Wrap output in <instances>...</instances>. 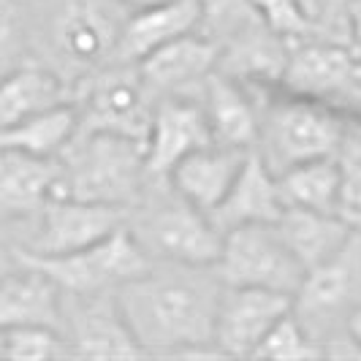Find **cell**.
<instances>
[{
  "label": "cell",
  "instance_id": "obj_23",
  "mask_svg": "<svg viewBox=\"0 0 361 361\" xmlns=\"http://www.w3.org/2000/svg\"><path fill=\"white\" fill-rule=\"evenodd\" d=\"M277 228L307 271L340 253L345 242L356 231V226H350L340 212H318L296 207H286V212L277 220Z\"/></svg>",
  "mask_w": 361,
  "mask_h": 361
},
{
  "label": "cell",
  "instance_id": "obj_26",
  "mask_svg": "<svg viewBox=\"0 0 361 361\" xmlns=\"http://www.w3.org/2000/svg\"><path fill=\"white\" fill-rule=\"evenodd\" d=\"M73 356L66 331L49 326H0V359L52 361Z\"/></svg>",
  "mask_w": 361,
  "mask_h": 361
},
{
  "label": "cell",
  "instance_id": "obj_11",
  "mask_svg": "<svg viewBox=\"0 0 361 361\" xmlns=\"http://www.w3.org/2000/svg\"><path fill=\"white\" fill-rule=\"evenodd\" d=\"M296 299L267 288L226 286L215 321V345L220 356H255L261 343L288 312Z\"/></svg>",
  "mask_w": 361,
  "mask_h": 361
},
{
  "label": "cell",
  "instance_id": "obj_7",
  "mask_svg": "<svg viewBox=\"0 0 361 361\" xmlns=\"http://www.w3.org/2000/svg\"><path fill=\"white\" fill-rule=\"evenodd\" d=\"M19 261H27L47 271L68 296H90V293H109L126 286L128 280L139 277L152 267V258L136 242V236L128 231V226L117 228L106 239L95 242L90 247L73 250L54 258H36V255L11 253Z\"/></svg>",
  "mask_w": 361,
  "mask_h": 361
},
{
  "label": "cell",
  "instance_id": "obj_29",
  "mask_svg": "<svg viewBox=\"0 0 361 361\" xmlns=\"http://www.w3.org/2000/svg\"><path fill=\"white\" fill-rule=\"evenodd\" d=\"M340 171H343V193H340V215L361 228V126L350 120L340 152Z\"/></svg>",
  "mask_w": 361,
  "mask_h": 361
},
{
  "label": "cell",
  "instance_id": "obj_6",
  "mask_svg": "<svg viewBox=\"0 0 361 361\" xmlns=\"http://www.w3.org/2000/svg\"><path fill=\"white\" fill-rule=\"evenodd\" d=\"M6 250L36 258H54L106 239L126 226V209L92 204L57 193L36 212L3 220Z\"/></svg>",
  "mask_w": 361,
  "mask_h": 361
},
{
  "label": "cell",
  "instance_id": "obj_1",
  "mask_svg": "<svg viewBox=\"0 0 361 361\" xmlns=\"http://www.w3.org/2000/svg\"><path fill=\"white\" fill-rule=\"evenodd\" d=\"M223 288L215 267L152 261L117 288V302L145 356H220L215 321Z\"/></svg>",
  "mask_w": 361,
  "mask_h": 361
},
{
  "label": "cell",
  "instance_id": "obj_13",
  "mask_svg": "<svg viewBox=\"0 0 361 361\" xmlns=\"http://www.w3.org/2000/svg\"><path fill=\"white\" fill-rule=\"evenodd\" d=\"M66 334L73 356L90 359H133L145 356L117 302V290L68 296L66 293Z\"/></svg>",
  "mask_w": 361,
  "mask_h": 361
},
{
  "label": "cell",
  "instance_id": "obj_36",
  "mask_svg": "<svg viewBox=\"0 0 361 361\" xmlns=\"http://www.w3.org/2000/svg\"><path fill=\"white\" fill-rule=\"evenodd\" d=\"M302 3H305V8L310 11V17L315 19V0H302Z\"/></svg>",
  "mask_w": 361,
  "mask_h": 361
},
{
  "label": "cell",
  "instance_id": "obj_30",
  "mask_svg": "<svg viewBox=\"0 0 361 361\" xmlns=\"http://www.w3.org/2000/svg\"><path fill=\"white\" fill-rule=\"evenodd\" d=\"M255 6L264 14V19L269 22V27H274L288 41L318 33V25L310 17V11L305 8L302 0H255Z\"/></svg>",
  "mask_w": 361,
  "mask_h": 361
},
{
  "label": "cell",
  "instance_id": "obj_35",
  "mask_svg": "<svg viewBox=\"0 0 361 361\" xmlns=\"http://www.w3.org/2000/svg\"><path fill=\"white\" fill-rule=\"evenodd\" d=\"M348 329H350V334L356 337L361 343V310H356L353 315H350V321H348Z\"/></svg>",
  "mask_w": 361,
  "mask_h": 361
},
{
  "label": "cell",
  "instance_id": "obj_15",
  "mask_svg": "<svg viewBox=\"0 0 361 361\" xmlns=\"http://www.w3.org/2000/svg\"><path fill=\"white\" fill-rule=\"evenodd\" d=\"M136 66L155 101L166 95L199 98L207 79L220 68V47L196 30L147 54Z\"/></svg>",
  "mask_w": 361,
  "mask_h": 361
},
{
  "label": "cell",
  "instance_id": "obj_2",
  "mask_svg": "<svg viewBox=\"0 0 361 361\" xmlns=\"http://www.w3.org/2000/svg\"><path fill=\"white\" fill-rule=\"evenodd\" d=\"M253 95L261 109L255 152L274 174L340 152L350 126V117L343 109L286 87H264L253 90Z\"/></svg>",
  "mask_w": 361,
  "mask_h": 361
},
{
  "label": "cell",
  "instance_id": "obj_16",
  "mask_svg": "<svg viewBox=\"0 0 361 361\" xmlns=\"http://www.w3.org/2000/svg\"><path fill=\"white\" fill-rule=\"evenodd\" d=\"M0 326H49L66 331V290L47 271L6 253Z\"/></svg>",
  "mask_w": 361,
  "mask_h": 361
},
{
  "label": "cell",
  "instance_id": "obj_21",
  "mask_svg": "<svg viewBox=\"0 0 361 361\" xmlns=\"http://www.w3.org/2000/svg\"><path fill=\"white\" fill-rule=\"evenodd\" d=\"M76 101V85L68 82L52 66L38 60L22 63L11 71H3L0 85V128L14 126L33 114L66 106Z\"/></svg>",
  "mask_w": 361,
  "mask_h": 361
},
{
  "label": "cell",
  "instance_id": "obj_27",
  "mask_svg": "<svg viewBox=\"0 0 361 361\" xmlns=\"http://www.w3.org/2000/svg\"><path fill=\"white\" fill-rule=\"evenodd\" d=\"M269 25L255 0H201V33L223 49L236 38Z\"/></svg>",
  "mask_w": 361,
  "mask_h": 361
},
{
  "label": "cell",
  "instance_id": "obj_22",
  "mask_svg": "<svg viewBox=\"0 0 361 361\" xmlns=\"http://www.w3.org/2000/svg\"><path fill=\"white\" fill-rule=\"evenodd\" d=\"M201 30V0H163L128 14L120 41V63H139L147 54Z\"/></svg>",
  "mask_w": 361,
  "mask_h": 361
},
{
  "label": "cell",
  "instance_id": "obj_9",
  "mask_svg": "<svg viewBox=\"0 0 361 361\" xmlns=\"http://www.w3.org/2000/svg\"><path fill=\"white\" fill-rule=\"evenodd\" d=\"M79 130H106L147 145L155 111V95L136 63H111L76 85Z\"/></svg>",
  "mask_w": 361,
  "mask_h": 361
},
{
  "label": "cell",
  "instance_id": "obj_17",
  "mask_svg": "<svg viewBox=\"0 0 361 361\" xmlns=\"http://www.w3.org/2000/svg\"><path fill=\"white\" fill-rule=\"evenodd\" d=\"M253 149L228 145H212L201 147L193 155L180 161L166 180L174 185V190L182 193L190 204H196L204 212H215L217 204L228 196L234 188L236 177L242 174L245 163L250 158Z\"/></svg>",
  "mask_w": 361,
  "mask_h": 361
},
{
  "label": "cell",
  "instance_id": "obj_10",
  "mask_svg": "<svg viewBox=\"0 0 361 361\" xmlns=\"http://www.w3.org/2000/svg\"><path fill=\"white\" fill-rule=\"evenodd\" d=\"M293 310L321 345L326 337L348 329L350 315L361 310V228L353 231L340 253L307 271Z\"/></svg>",
  "mask_w": 361,
  "mask_h": 361
},
{
  "label": "cell",
  "instance_id": "obj_33",
  "mask_svg": "<svg viewBox=\"0 0 361 361\" xmlns=\"http://www.w3.org/2000/svg\"><path fill=\"white\" fill-rule=\"evenodd\" d=\"M345 36L350 47L361 54V0H350L348 14H345Z\"/></svg>",
  "mask_w": 361,
  "mask_h": 361
},
{
  "label": "cell",
  "instance_id": "obj_19",
  "mask_svg": "<svg viewBox=\"0 0 361 361\" xmlns=\"http://www.w3.org/2000/svg\"><path fill=\"white\" fill-rule=\"evenodd\" d=\"M63 163L60 158H41L22 149L3 147L0 155V212L3 220H17L60 193Z\"/></svg>",
  "mask_w": 361,
  "mask_h": 361
},
{
  "label": "cell",
  "instance_id": "obj_5",
  "mask_svg": "<svg viewBox=\"0 0 361 361\" xmlns=\"http://www.w3.org/2000/svg\"><path fill=\"white\" fill-rule=\"evenodd\" d=\"M130 11L114 0H47L44 49L54 71L79 85L90 73L120 63V41Z\"/></svg>",
  "mask_w": 361,
  "mask_h": 361
},
{
  "label": "cell",
  "instance_id": "obj_32",
  "mask_svg": "<svg viewBox=\"0 0 361 361\" xmlns=\"http://www.w3.org/2000/svg\"><path fill=\"white\" fill-rule=\"evenodd\" d=\"M337 109H343L350 120H356L361 126V73L350 82V87L340 95V101L334 104Z\"/></svg>",
  "mask_w": 361,
  "mask_h": 361
},
{
  "label": "cell",
  "instance_id": "obj_24",
  "mask_svg": "<svg viewBox=\"0 0 361 361\" xmlns=\"http://www.w3.org/2000/svg\"><path fill=\"white\" fill-rule=\"evenodd\" d=\"M79 128H82V120L73 101L66 106L33 114L27 120H19L14 126L0 128V145L8 149L41 155V158H63V152L79 136Z\"/></svg>",
  "mask_w": 361,
  "mask_h": 361
},
{
  "label": "cell",
  "instance_id": "obj_3",
  "mask_svg": "<svg viewBox=\"0 0 361 361\" xmlns=\"http://www.w3.org/2000/svg\"><path fill=\"white\" fill-rule=\"evenodd\" d=\"M126 226L152 261L215 267L223 250V231L212 215L177 193L166 177L149 180L126 212Z\"/></svg>",
  "mask_w": 361,
  "mask_h": 361
},
{
  "label": "cell",
  "instance_id": "obj_14",
  "mask_svg": "<svg viewBox=\"0 0 361 361\" xmlns=\"http://www.w3.org/2000/svg\"><path fill=\"white\" fill-rule=\"evenodd\" d=\"M212 128L201 98L166 95L155 101L147 133V171L149 177H169L171 169L201 147L212 145Z\"/></svg>",
  "mask_w": 361,
  "mask_h": 361
},
{
  "label": "cell",
  "instance_id": "obj_4",
  "mask_svg": "<svg viewBox=\"0 0 361 361\" xmlns=\"http://www.w3.org/2000/svg\"><path fill=\"white\" fill-rule=\"evenodd\" d=\"M60 193L73 199L130 209L149 185L147 145L106 130H79L63 152Z\"/></svg>",
  "mask_w": 361,
  "mask_h": 361
},
{
  "label": "cell",
  "instance_id": "obj_28",
  "mask_svg": "<svg viewBox=\"0 0 361 361\" xmlns=\"http://www.w3.org/2000/svg\"><path fill=\"white\" fill-rule=\"evenodd\" d=\"M255 356H264V359H318V356H324V345L293 310L267 334V340L261 343Z\"/></svg>",
  "mask_w": 361,
  "mask_h": 361
},
{
  "label": "cell",
  "instance_id": "obj_18",
  "mask_svg": "<svg viewBox=\"0 0 361 361\" xmlns=\"http://www.w3.org/2000/svg\"><path fill=\"white\" fill-rule=\"evenodd\" d=\"M199 98L217 145L255 149L261 130V109L247 85L217 68L207 79Z\"/></svg>",
  "mask_w": 361,
  "mask_h": 361
},
{
  "label": "cell",
  "instance_id": "obj_34",
  "mask_svg": "<svg viewBox=\"0 0 361 361\" xmlns=\"http://www.w3.org/2000/svg\"><path fill=\"white\" fill-rule=\"evenodd\" d=\"M114 3H120L126 11H142V8H149V6H155V3H163V0H114Z\"/></svg>",
  "mask_w": 361,
  "mask_h": 361
},
{
  "label": "cell",
  "instance_id": "obj_25",
  "mask_svg": "<svg viewBox=\"0 0 361 361\" xmlns=\"http://www.w3.org/2000/svg\"><path fill=\"white\" fill-rule=\"evenodd\" d=\"M286 207L296 209H318V212H340V193H343V171L337 155L318 158L293 166L277 174Z\"/></svg>",
  "mask_w": 361,
  "mask_h": 361
},
{
  "label": "cell",
  "instance_id": "obj_20",
  "mask_svg": "<svg viewBox=\"0 0 361 361\" xmlns=\"http://www.w3.org/2000/svg\"><path fill=\"white\" fill-rule=\"evenodd\" d=\"M283 212H286V201H283V190H280V177L253 149L242 174L236 177L234 188L212 212V220L226 234L239 226L277 223Z\"/></svg>",
  "mask_w": 361,
  "mask_h": 361
},
{
  "label": "cell",
  "instance_id": "obj_31",
  "mask_svg": "<svg viewBox=\"0 0 361 361\" xmlns=\"http://www.w3.org/2000/svg\"><path fill=\"white\" fill-rule=\"evenodd\" d=\"M348 6H350V0H315V25H318V33L348 41V36H345Z\"/></svg>",
  "mask_w": 361,
  "mask_h": 361
},
{
  "label": "cell",
  "instance_id": "obj_8",
  "mask_svg": "<svg viewBox=\"0 0 361 361\" xmlns=\"http://www.w3.org/2000/svg\"><path fill=\"white\" fill-rule=\"evenodd\" d=\"M226 286L267 288L296 299L307 269L299 264L277 223L239 226L223 234V250L215 264Z\"/></svg>",
  "mask_w": 361,
  "mask_h": 361
},
{
  "label": "cell",
  "instance_id": "obj_12",
  "mask_svg": "<svg viewBox=\"0 0 361 361\" xmlns=\"http://www.w3.org/2000/svg\"><path fill=\"white\" fill-rule=\"evenodd\" d=\"M361 73V54L343 38L312 33L290 41V57L283 87L326 104H337Z\"/></svg>",
  "mask_w": 361,
  "mask_h": 361
}]
</instances>
